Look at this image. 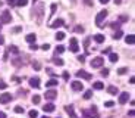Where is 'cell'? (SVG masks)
Masks as SVG:
<instances>
[{
	"instance_id": "obj_1",
	"label": "cell",
	"mask_w": 135,
	"mask_h": 118,
	"mask_svg": "<svg viewBox=\"0 0 135 118\" xmlns=\"http://www.w3.org/2000/svg\"><path fill=\"white\" fill-rule=\"evenodd\" d=\"M106 16H107V11H100L99 15L95 16V24H97V27H100V28H103L104 25H103V21L106 19Z\"/></svg>"
},
{
	"instance_id": "obj_2",
	"label": "cell",
	"mask_w": 135,
	"mask_h": 118,
	"mask_svg": "<svg viewBox=\"0 0 135 118\" xmlns=\"http://www.w3.org/2000/svg\"><path fill=\"white\" fill-rule=\"evenodd\" d=\"M12 16H10V12L9 11H3L2 15H0V22L2 24H10Z\"/></svg>"
},
{
	"instance_id": "obj_3",
	"label": "cell",
	"mask_w": 135,
	"mask_h": 118,
	"mask_svg": "<svg viewBox=\"0 0 135 118\" xmlns=\"http://www.w3.org/2000/svg\"><path fill=\"white\" fill-rule=\"evenodd\" d=\"M103 62H104V59L101 58V56H97V58H94L93 61H91V68H100L101 65H103Z\"/></svg>"
},
{
	"instance_id": "obj_4",
	"label": "cell",
	"mask_w": 135,
	"mask_h": 118,
	"mask_svg": "<svg viewBox=\"0 0 135 118\" xmlns=\"http://www.w3.org/2000/svg\"><path fill=\"white\" fill-rule=\"evenodd\" d=\"M70 87H72V90H75V92H81L82 88H84V86H82V83H81V81L75 80V81L70 83Z\"/></svg>"
},
{
	"instance_id": "obj_5",
	"label": "cell",
	"mask_w": 135,
	"mask_h": 118,
	"mask_svg": "<svg viewBox=\"0 0 135 118\" xmlns=\"http://www.w3.org/2000/svg\"><path fill=\"white\" fill-rule=\"evenodd\" d=\"M128 100H129V93L128 92H123V93L119 94V103H120V105H125Z\"/></svg>"
},
{
	"instance_id": "obj_6",
	"label": "cell",
	"mask_w": 135,
	"mask_h": 118,
	"mask_svg": "<svg viewBox=\"0 0 135 118\" xmlns=\"http://www.w3.org/2000/svg\"><path fill=\"white\" fill-rule=\"evenodd\" d=\"M29 86H31L32 88H40V78H38V77L29 78Z\"/></svg>"
},
{
	"instance_id": "obj_7",
	"label": "cell",
	"mask_w": 135,
	"mask_h": 118,
	"mask_svg": "<svg viewBox=\"0 0 135 118\" xmlns=\"http://www.w3.org/2000/svg\"><path fill=\"white\" fill-rule=\"evenodd\" d=\"M43 9H44V6L38 5V7H37V9H35V12H34V13H37V15H38V18H37V22H38V24H41V21H43Z\"/></svg>"
},
{
	"instance_id": "obj_8",
	"label": "cell",
	"mask_w": 135,
	"mask_h": 118,
	"mask_svg": "<svg viewBox=\"0 0 135 118\" xmlns=\"http://www.w3.org/2000/svg\"><path fill=\"white\" fill-rule=\"evenodd\" d=\"M69 49L72 50V52H78L79 50V46H78V40H76L75 37L73 38H70V46H69Z\"/></svg>"
},
{
	"instance_id": "obj_9",
	"label": "cell",
	"mask_w": 135,
	"mask_h": 118,
	"mask_svg": "<svg viewBox=\"0 0 135 118\" xmlns=\"http://www.w3.org/2000/svg\"><path fill=\"white\" fill-rule=\"evenodd\" d=\"M57 97V92L56 90H47L46 92V99L47 100H54Z\"/></svg>"
},
{
	"instance_id": "obj_10",
	"label": "cell",
	"mask_w": 135,
	"mask_h": 118,
	"mask_svg": "<svg viewBox=\"0 0 135 118\" xmlns=\"http://www.w3.org/2000/svg\"><path fill=\"white\" fill-rule=\"evenodd\" d=\"M10 100H12V96H10L9 93L0 94V103H3V105H5V103H9Z\"/></svg>"
},
{
	"instance_id": "obj_11",
	"label": "cell",
	"mask_w": 135,
	"mask_h": 118,
	"mask_svg": "<svg viewBox=\"0 0 135 118\" xmlns=\"http://www.w3.org/2000/svg\"><path fill=\"white\" fill-rule=\"evenodd\" d=\"M76 77H78V78H85V80H91V74H88V72H85L84 70H81V71H76Z\"/></svg>"
},
{
	"instance_id": "obj_12",
	"label": "cell",
	"mask_w": 135,
	"mask_h": 118,
	"mask_svg": "<svg viewBox=\"0 0 135 118\" xmlns=\"http://www.w3.org/2000/svg\"><path fill=\"white\" fill-rule=\"evenodd\" d=\"M63 24H65V21L62 18H59V19H56V21H53V22L50 24V28H59V27H62Z\"/></svg>"
},
{
	"instance_id": "obj_13",
	"label": "cell",
	"mask_w": 135,
	"mask_h": 118,
	"mask_svg": "<svg viewBox=\"0 0 135 118\" xmlns=\"http://www.w3.org/2000/svg\"><path fill=\"white\" fill-rule=\"evenodd\" d=\"M65 111L69 114V117H70V118H76V114H75V111H73V106H72V105L65 106Z\"/></svg>"
},
{
	"instance_id": "obj_14",
	"label": "cell",
	"mask_w": 135,
	"mask_h": 118,
	"mask_svg": "<svg viewBox=\"0 0 135 118\" xmlns=\"http://www.w3.org/2000/svg\"><path fill=\"white\" fill-rule=\"evenodd\" d=\"M54 109H56V106L53 105L52 102H48V103H46V105L43 106V111L44 112H53Z\"/></svg>"
},
{
	"instance_id": "obj_15",
	"label": "cell",
	"mask_w": 135,
	"mask_h": 118,
	"mask_svg": "<svg viewBox=\"0 0 135 118\" xmlns=\"http://www.w3.org/2000/svg\"><path fill=\"white\" fill-rule=\"evenodd\" d=\"M57 78H52V80H48V81L46 83V86L47 87H56V86H57Z\"/></svg>"
},
{
	"instance_id": "obj_16",
	"label": "cell",
	"mask_w": 135,
	"mask_h": 118,
	"mask_svg": "<svg viewBox=\"0 0 135 118\" xmlns=\"http://www.w3.org/2000/svg\"><path fill=\"white\" fill-rule=\"evenodd\" d=\"M125 41H126V44H134V43H135V35H134V34H129V35H126V38H125Z\"/></svg>"
},
{
	"instance_id": "obj_17",
	"label": "cell",
	"mask_w": 135,
	"mask_h": 118,
	"mask_svg": "<svg viewBox=\"0 0 135 118\" xmlns=\"http://www.w3.org/2000/svg\"><path fill=\"white\" fill-rule=\"evenodd\" d=\"M25 40L28 41V43H35V40H37V35L31 33V34H28L27 37H25Z\"/></svg>"
},
{
	"instance_id": "obj_18",
	"label": "cell",
	"mask_w": 135,
	"mask_h": 118,
	"mask_svg": "<svg viewBox=\"0 0 135 118\" xmlns=\"http://www.w3.org/2000/svg\"><path fill=\"white\" fill-rule=\"evenodd\" d=\"M53 64L54 65H57V66H63V59H60V58H57V55H56V58H53Z\"/></svg>"
},
{
	"instance_id": "obj_19",
	"label": "cell",
	"mask_w": 135,
	"mask_h": 118,
	"mask_svg": "<svg viewBox=\"0 0 135 118\" xmlns=\"http://www.w3.org/2000/svg\"><path fill=\"white\" fill-rule=\"evenodd\" d=\"M107 92H109L110 94H117L119 93V88L115 87V86H109V87H107Z\"/></svg>"
},
{
	"instance_id": "obj_20",
	"label": "cell",
	"mask_w": 135,
	"mask_h": 118,
	"mask_svg": "<svg viewBox=\"0 0 135 118\" xmlns=\"http://www.w3.org/2000/svg\"><path fill=\"white\" fill-rule=\"evenodd\" d=\"M94 41H95V43H103V41H104V35H101V34H95L94 35Z\"/></svg>"
},
{
	"instance_id": "obj_21",
	"label": "cell",
	"mask_w": 135,
	"mask_h": 118,
	"mask_svg": "<svg viewBox=\"0 0 135 118\" xmlns=\"http://www.w3.org/2000/svg\"><path fill=\"white\" fill-rule=\"evenodd\" d=\"M109 61L110 62H117L119 61V56H117L116 53H109Z\"/></svg>"
},
{
	"instance_id": "obj_22",
	"label": "cell",
	"mask_w": 135,
	"mask_h": 118,
	"mask_svg": "<svg viewBox=\"0 0 135 118\" xmlns=\"http://www.w3.org/2000/svg\"><path fill=\"white\" fill-rule=\"evenodd\" d=\"M103 87H104V84H103L101 81H95L93 84V88H95V90H101Z\"/></svg>"
},
{
	"instance_id": "obj_23",
	"label": "cell",
	"mask_w": 135,
	"mask_h": 118,
	"mask_svg": "<svg viewBox=\"0 0 135 118\" xmlns=\"http://www.w3.org/2000/svg\"><path fill=\"white\" fill-rule=\"evenodd\" d=\"M122 35H123V33L120 31V30H117L116 33L113 34V38H115V40H119V38H122Z\"/></svg>"
},
{
	"instance_id": "obj_24",
	"label": "cell",
	"mask_w": 135,
	"mask_h": 118,
	"mask_svg": "<svg viewBox=\"0 0 135 118\" xmlns=\"http://www.w3.org/2000/svg\"><path fill=\"white\" fill-rule=\"evenodd\" d=\"M12 64L15 65V66H21V65H22V59H19V58L12 59Z\"/></svg>"
},
{
	"instance_id": "obj_25",
	"label": "cell",
	"mask_w": 135,
	"mask_h": 118,
	"mask_svg": "<svg viewBox=\"0 0 135 118\" xmlns=\"http://www.w3.org/2000/svg\"><path fill=\"white\" fill-rule=\"evenodd\" d=\"M27 5H28V0H16V6H19V7H23Z\"/></svg>"
},
{
	"instance_id": "obj_26",
	"label": "cell",
	"mask_w": 135,
	"mask_h": 118,
	"mask_svg": "<svg viewBox=\"0 0 135 118\" xmlns=\"http://www.w3.org/2000/svg\"><path fill=\"white\" fill-rule=\"evenodd\" d=\"M32 68H34L35 71H40L41 70V64L38 62V61H34V62H32Z\"/></svg>"
},
{
	"instance_id": "obj_27",
	"label": "cell",
	"mask_w": 135,
	"mask_h": 118,
	"mask_svg": "<svg viewBox=\"0 0 135 118\" xmlns=\"http://www.w3.org/2000/svg\"><path fill=\"white\" fill-rule=\"evenodd\" d=\"M65 38V33H62V31H59L57 34H56V40L57 41H62Z\"/></svg>"
},
{
	"instance_id": "obj_28",
	"label": "cell",
	"mask_w": 135,
	"mask_h": 118,
	"mask_svg": "<svg viewBox=\"0 0 135 118\" xmlns=\"http://www.w3.org/2000/svg\"><path fill=\"white\" fill-rule=\"evenodd\" d=\"M65 52V46H62V44H59L57 47H56V55H60V53Z\"/></svg>"
},
{
	"instance_id": "obj_29",
	"label": "cell",
	"mask_w": 135,
	"mask_h": 118,
	"mask_svg": "<svg viewBox=\"0 0 135 118\" xmlns=\"http://www.w3.org/2000/svg\"><path fill=\"white\" fill-rule=\"evenodd\" d=\"M28 115H29V118H37V117H38V112L35 111V109H31Z\"/></svg>"
},
{
	"instance_id": "obj_30",
	"label": "cell",
	"mask_w": 135,
	"mask_h": 118,
	"mask_svg": "<svg viewBox=\"0 0 135 118\" xmlns=\"http://www.w3.org/2000/svg\"><path fill=\"white\" fill-rule=\"evenodd\" d=\"M40 100H41V97L38 96V94H34V96H32V103L37 105V103H40Z\"/></svg>"
},
{
	"instance_id": "obj_31",
	"label": "cell",
	"mask_w": 135,
	"mask_h": 118,
	"mask_svg": "<svg viewBox=\"0 0 135 118\" xmlns=\"http://www.w3.org/2000/svg\"><path fill=\"white\" fill-rule=\"evenodd\" d=\"M9 52H12V53H15V55H18V53H19V49H18L16 46H10V47H9Z\"/></svg>"
},
{
	"instance_id": "obj_32",
	"label": "cell",
	"mask_w": 135,
	"mask_h": 118,
	"mask_svg": "<svg viewBox=\"0 0 135 118\" xmlns=\"http://www.w3.org/2000/svg\"><path fill=\"white\" fill-rule=\"evenodd\" d=\"M126 72H128V68H125V66L117 70V74H119V75H123V74H126Z\"/></svg>"
},
{
	"instance_id": "obj_33",
	"label": "cell",
	"mask_w": 135,
	"mask_h": 118,
	"mask_svg": "<svg viewBox=\"0 0 135 118\" xmlns=\"http://www.w3.org/2000/svg\"><path fill=\"white\" fill-rule=\"evenodd\" d=\"M91 96H93V92H91V90H87V92L84 93V99H90Z\"/></svg>"
},
{
	"instance_id": "obj_34",
	"label": "cell",
	"mask_w": 135,
	"mask_h": 118,
	"mask_svg": "<svg viewBox=\"0 0 135 118\" xmlns=\"http://www.w3.org/2000/svg\"><path fill=\"white\" fill-rule=\"evenodd\" d=\"M110 27L116 30V28H119V27H120V22H119V21H115V22H112V24H110Z\"/></svg>"
},
{
	"instance_id": "obj_35",
	"label": "cell",
	"mask_w": 135,
	"mask_h": 118,
	"mask_svg": "<svg viewBox=\"0 0 135 118\" xmlns=\"http://www.w3.org/2000/svg\"><path fill=\"white\" fill-rule=\"evenodd\" d=\"M15 112H16V114H23L25 109H23L22 106H16V108H15Z\"/></svg>"
},
{
	"instance_id": "obj_36",
	"label": "cell",
	"mask_w": 135,
	"mask_h": 118,
	"mask_svg": "<svg viewBox=\"0 0 135 118\" xmlns=\"http://www.w3.org/2000/svg\"><path fill=\"white\" fill-rule=\"evenodd\" d=\"M101 75L107 77V75H109V70H107V68H103V70H101Z\"/></svg>"
},
{
	"instance_id": "obj_37",
	"label": "cell",
	"mask_w": 135,
	"mask_h": 118,
	"mask_svg": "<svg viewBox=\"0 0 135 118\" xmlns=\"http://www.w3.org/2000/svg\"><path fill=\"white\" fill-rule=\"evenodd\" d=\"M75 31H76V33H84V27L78 25V27H75Z\"/></svg>"
},
{
	"instance_id": "obj_38",
	"label": "cell",
	"mask_w": 135,
	"mask_h": 118,
	"mask_svg": "<svg viewBox=\"0 0 135 118\" xmlns=\"http://www.w3.org/2000/svg\"><path fill=\"white\" fill-rule=\"evenodd\" d=\"M104 106H106V108H112V106H115V103H113L112 100H109V102H106V103H104Z\"/></svg>"
},
{
	"instance_id": "obj_39",
	"label": "cell",
	"mask_w": 135,
	"mask_h": 118,
	"mask_svg": "<svg viewBox=\"0 0 135 118\" xmlns=\"http://www.w3.org/2000/svg\"><path fill=\"white\" fill-rule=\"evenodd\" d=\"M6 3H7L9 6H15L16 5V0H6Z\"/></svg>"
},
{
	"instance_id": "obj_40",
	"label": "cell",
	"mask_w": 135,
	"mask_h": 118,
	"mask_svg": "<svg viewBox=\"0 0 135 118\" xmlns=\"http://www.w3.org/2000/svg\"><path fill=\"white\" fill-rule=\"evenodd\" d=\"M41 49H43V50L46 52V50H48V49H50V44H47V43H44V44L41 46Z\"/></svg>"
},
{
	"instance_id": "obj_41",
	"label": "cell",
	"mask_w": 135,
	"mask_h": 118,
	"mask_svg": "<svg viewBox=\"0 0 135 118\" xmlns=\"http://www.w3.org/2000/svg\"><path fill=\"white\" fill-rule=\"evenodd\" d=\"M47 74H48V75H52V77H54V71L52 70V68H47Z\"/></svg>"
},
{
	"instance_id": "obj_42",
	"label": "cell",
	"mask_w": 135,
	"mask_h": 118,
	"mask_svg": "<svg viewBox=\"0 0 135 118\" xmlns=\"http://www.w3.org/2000/svg\"><path fill=\"white\" fill-rule=\"evenodd\" d=\"M88 46H90V38H85V40H84V47L88 49Z\"/></svg>"
},
{
	"instance_id": "obj_43",
	"label": "cell",
	"mask_w": 135,
	"mask_h": 118,
	"mask_svg": "<svg viewBox=\"0 0 135 118\" xmlns=\"http://www.w3.org/2000/svg\"><path fill=\"white\" fill-rule=\"evenodd\" d=\"M6 87H7V84H6V83H3V81H0V90H5Z\"/></svg>"
},
{
	"instance_id": "obj_44",
	"label": "cell",
	"mask_w": 135,
	"mask_h": 118,
	"mask_svg": "<svg viewBox=\"0 0 135 118\" xmlns=\"http://www.w3.org/2000/svg\"><path fill=\"white\" fill-rule=\"evenodd\" d=\"M29 49H31V50H37V49H38V46H37L35 43H31V46H29Z\"/></svg>"
},
{
	"instance_id": "obj_45",
	"label": "cell",
	"mask_w": 135,
	"mask_h": 118,
	"mask_svg": "<svg viewBox=\"0 0 135 118\" xmlns=\"http://www.w3.org/2000/svg\"><path fill=\"white\" fill-rule=\"evenodd\" d=\"M78 61H79L81 64H84V62H85V56H84V55H81V56H78Z\"/></svg>"
},
{
	"instance_id": "obj_46",
	"label": "cell",
	"mask_w": 135,
	"mask_h": 118,
	"mask_svg": "<svg viewBox=\"0 0 135 118\" xmlns=\"http://www.w3.org/2000/svg\"><path fill=\"white\" fill-rule=\"evenodd\" d=\"M69 72H66V71H65V72H63V78H65V80H69Z\"/></svg>"
},
{
	"instance_id": "obj_47",
	"label": "cell",
	"mask_w": 135,
	"mask_h": 118,
	"mask_svg": "<svg viewBox=\"0 0 135 118\" xmlns=\"http://www.w3.org/2000/svg\"><path fill=\"white\" fill-rule=\"evenodd\" d=\"M110 52H112V49H110V47H107V49H104V50H103V53H104V55H109Z\"/></svg>"
},
{
	"instance_id": "obj_48",
	"label": "cell",
	"mask_w": 135,
	"mask_h": 118,
	"mask_svg": "<svg viewBox=\"0 0 135 118\" xmlns=\"http://www.w3.org/2000/svg\"><path fill=\"white\" fill-rule=\"evenodd\" d=\"M119 21H122V22H126V21H128V16H120V18H119Z\"/></svg>"
},
{
	"instance_id": "obj_49",
	"label": "cell",
	"mask_w": 135,
	"mask_h": 118,
	"mask_svg": "<svg viewBox=\"0 0 135 118\" xmlns=\"http://www.w3.org/2000/svg\"><path fill=\"white\" fill-rule=\"evenodd\" d=\"M84 3L88 5V6H93V2H91V0H84Z\"/></svg>"
},
{
	"instance_id": "obj_50",
	"label": "cell",
	"mask_w": 135,
	"mask_h": 118,
	"mask_svg": "<svg viewBox=\"0 0 135 118\" xmlns=\"http://www.w3.org/2000/svg\"><path fill=\"white\" fill-rule=\"evenodd\" d=\"M18 93L21 94V96H25V94H27V90H19Z\"/></svg>"
},
{
	"instance_id": "obj_51",
	"label": "cell",
	"mask_w": 135,
	"mask_h": 118,
	"mask_svg": "<svg viewBox=\"0 0 135 118\" xmlns=\"http://www.w3.org/2000/svg\"><path fill=\"white\" fill-rule=\"evenodd\" d=\"M22 30V27H16V28H13V33H19Z\"/></svg>"
},
{
	"instance_id": "obj_52",
	"label": "cell",
	"mask_w": 135,
	"mask_h": 118,
	"mask_svg": "<svg viewBox=\"0 0 135 118\" xmlns=\"http://www.w3.org/2000/svg\"><path fill=\"white\" fill-rule=\"evenodd\" d=\"M82 115H84V118H90V115H88L87 111H82Z\"/></svg>"
},
{
	"instance_id": "obj_53",
	"label": "cell",
	"mask_w": 135,
	"mask_h": 118,
	"mask_svg": "<svg viewBox=\"0 0 135 118\" xmlns=\"http://www.w3.org/2000/svg\"><path fill=\"white\" fill-rule=\"evenodd\" d=\"M129 83H131V84H135V78H134V77H131V78H129Z\"/></svg>"
},
{
	"instance_id": "obj_54",
	"label": "cell",
	"mask_w": 135,
	"mask_h": 118,
	"mask_svg": "<svg viewBox=\"0 0 135 118\" xmlns=\"http://www.w3.org/2000/svg\"><path fill=\"white\" fill-rule=\"evenodd\" d=\"M0 118H6V114H5V112L0 111Z\"/></svg>"
},
{
	"instance_id": "obj_55",
	"label": "cell",
	"mask_w": 135,
	"mask_h": 118,
	"mask_svg": "<svg viewBox=\"0 0 135 118\" xmlns=\"http://www.w3.org/2000/svg\"><path fill=\"white\" fill-rule=\"evenodd\" d=\"M5 43V38H3V35H0V44H3Z\"/></svg>"
},
{
	"instance_id": "obj_56",
	"label": "cell",
	"mask_w": 135,
	"mask_h": 118,
	"mask_svg": "<svg viewBox=\"0 0 135 118\" xmlns=\"http://www.w3.org/2000/svg\"><path fill=\"white\" fill-rule=\"evenodd\" d=\"M128 115H129V117H134V111H132V109H131V111L128 112Z\"/></svg>"
},
{
	"instance_id": "obj_57",
	"label": "cell",
	"mask_w": 135,
	"mask_h": 118,
	"mask_svg": "<svg viewBox=\"0 0 135 118\" xmlns=\"http://www.w3.org/2000/svg\"><path fill=\"white\" fill-rule=\"evenodd\" d=\"M107 2H109V0H100V3H103V5H106Z\"/></svg>"
},
{
	"instance_id": "obj_58",
	"label": "cell",
	"mask_w": 135,
	"mask_h": 118,
	"mask_svg": "<svg viewBox=\"0 0 135 118\" xmlns=\"http://www.w3.org/2000/svg\"><path fill=\"white\" fill-rule=\"evenodd\" d=\"M115 3H116V5H120V3H122V0H115Z\"/></svg>"
},
{
	"instance_id": "obj_59",
	"label": "cell",
	"mask_w": 135,
	"mask_h": 118,
	"mask_svg": "<svg viewBox=\"0 0 135 118\" xmlns=\"http://www.w3.org/2000/svg\"><path fill=\"white\" fill-rule=\"evenodd\" d=\"M2 5H3V3H2V2H0V6H2Z\"/></svg>"
},
{
	"instance_id": "obj_60",
	"label": "cell",
	"mask_w": 135,
	"mask_h": 118,
	"mask_svg": "<svg viewBox=\"0 0 135 118\" xmlns=\"http://www.w3.org/2000/svg\"><path fill=\"white\" fill-rule=\"evenodd\" d=\"M0 30H2V27H0Z\"/></svg>"
},
{
	"instance_id": "obj_61",
	"label": "cell",
	"mask_w": 135,
	"mask_h": 118,
	"mask_svg": "<svg viewBox=\"0 0 135 118\" xmlns=\"http://www.w3.org/2000/svg\"><path fill=\"white\" fill-rule=\"evenodd\" d=\"M44 118H47V117H44Z\"/></svg>"
},
{
	"instance_id": "obj_62",
	"label": "cell",
	"mask_w": 135,
	"mask_h": 118,
	"mask_svg": "<svg viewBox=\"0 0 135 118\" xmlns=\"http://www.w3.org/2000/svg\"><path fill=\"white\" fill-rule=\"evenodd\" d=\"M34 2H35V0H34Z\"/></svg>"
}]
</instances>
